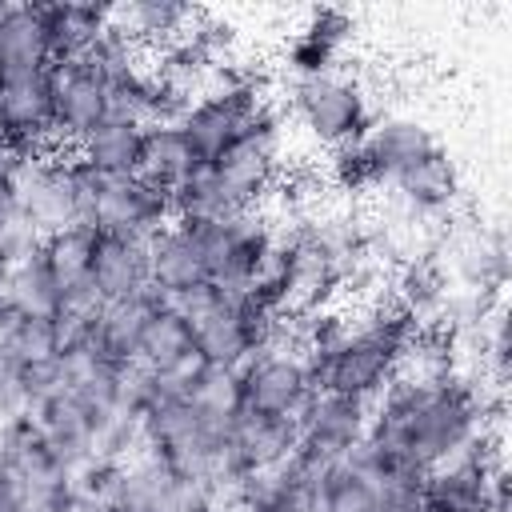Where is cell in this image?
Wrapping results in <instances>:
<instances>
[{
    "label": "cell",
    "mask_w": 512,
    "mask_h": 512,
    "mask_svg": "<svg viewBox=\"0 0 512 512\" xmlns=\"http://www.w3.org/2000/svg\"><path fill=\"white\" fill-rule=\"evenodd\" d=\"M212 172L240 212H256V204L272 196L280 180V112L268 100L252 108L244 132L212 160Z\"/></svg>",
    "instance_id": "6da1fadb"
},
{
    "label": "cell",
    "mask_w": 512,
    "mask_h": 512,
    "mask_svg": "<svg viewBox=\"0 0 512 512\" xmlns=\"http://www.w3.org/2000/svg\"><path fill=\"white\" fill-rule=\"evenodd\" d=\"M292 112L296 120L328 148H344L368 136L372 128V108L360 88V80L344 72H324V76H304L292 80Z\"/></svg>",
    "instance_id": "7a4b0ae2"
},
{
    "label": "cell",
    "mask_w": 512,
    "mask_h": 512,
    "mask_svg": "<svg viewBox=\"0 0 512 512\" xmlns=\"http://www.w3.org/2000/svg\"><path fill=\"white\" fill-rule=\"evenodd\" d=\"M0 136L36 156L68 152L56 140V68L0 76Z\"/></svg>",
    "instance_id": "3957f363"
},
{
    "label": "cell",
    "mask_w": 512,
    "mask_h": 512,
    "mask_svg": "<svg viewBox=\"0 0 512 512\" xmlns=\"http://www.w3.org/2000/svg\"><path fill=\"white\" fill-rule=\"evenodd\" d=\"M396 364H400V352L364 328H352V336L328 356L308 360L316 392H336V396L364 400V404H372L392 384Z\"/></svg>",
    "instance_id": "277c9868"
},
{
    "label": "cell",
    "mask_w": 512,
    "mask_h": 512,
    "mask_svg": "<svg viewBox=\"0 0 512 512\" xmlns=\"http://www.w3.org/2000/svg\"><path fill=\"white\" fill-rule=\"evenodd\" d=\"M16 204L20 220L44 240L60 228L80 224V200H76V168L72 152L40 156L16 176Z\"/></svg>",
    "instance_id": "5b68a950"
},
{
    "label": "cell",
    "mask_w": 512,
    "mask_h": 512,
    "mask_svg": "<svg viewBox=\"0 0 512 512\" xmlns=\"http://www.w3.org/2000/svg\"><path fill=\"white\" fill-rule=\"evenodd\" d=\"M240 372V400L244 412L264 416H300L304 404L316 396L312 368L300 352H256Z\"/></svg>",
    "instance_id": "8992f818"
},
{
    "label": "cell",
    "mask_w": 512,
    "mask_h": 512,
    "mask_svg": "<svg viewBox=\"0 0 512 512\" xmlns=\"http://www.w3.org/2000/svg\"><path fill=\"white\" fill-rule=\"evenodd\" d=\"M224 496L172 468L156 452H136L128 460V492H124V512H216Z\"/></svg>",
    "instance_id": "52a82bcc"
},
{
    "label": "cell",
    "mask_w": 512,
    "mask_h": 512,
    "mask_svg": "<svg viewBox=\"0 0 512 512\" xmlns=\"http://www.w3.org/2000/svg\"><path fill=\"white\" fill-rule=\"evenodd\" d=\"M164 224H172V196L144 184L140 176H104L96 208H92V232H112V236H136L148 240Z\"/></svg>",
    "instance_id": "ba28073f"
},
{
    "label": "cell",
    "mask_w": 512,
    "mask_h": 512,
    "mask_svg": "<svg viewBox=\"0 0 512 512\" xmlns=\"http://www.w3.org/2000/svg\"><path fill=\"white\" fill-rule=\"evenodd\" d=\"M368 424H372V404L336 392H316L296 416V448L316 452L328 464H340L368 436Z\"/></svg>",
    "instance_id": "9c48e42d"
},
{
    "label": "cell",
    "mask_w": 512,
    "mask_h": 512,
    "mask_svg": "<svg viewBox=\"0 0 512 512\" xmlns=\"http://www.w3.org/2000/svg\"><path fill=\"white\" fill-rule=\"evenodd\" d=\"M448 280H456L464 292H480L488 300H500V288L508 280V240L500 228L468 224L448 236V248L436 252Z\"/></svg>",
    "instance_id": "30bf717a"
},
{
    "label": "cell",
    "mask_w": 512,
    "mask_h": 512,
    "mask_svg": "<svg viewBox=\"0 0 512 512\" xmlns=\"http://www.w3.org/2000/svg\"><path fill=\"white\" fill-rule=\"evenodd\" d=\"M112 116L108 84L88 64H60L56 68V140L72 152L92 128Z\"/></svg>",
    "instance_id": "8fae6325"
},
{
    "label": "cell",
    "mask_w": 512,
    "mask_h": 512,
    "mask_svg": "<svg viewBox=\"0 0 512 512\" xmlns=\"http://www.w3.org/2000/svg\"><path fill=\"white\" fill-rule=\"evenodd\" d=\"M388 184L396 188V204L404 208V216L420 220V224L448 216L460 200V172L444 148H432L424 160H416L412 168H404Z\"/></svg>",
    "instance_id": "7c38bea8"
},
{
    "label": "cell",
    "mask_w": 512,
    "mask_h": 512,
    "mask_svg": "<svg viewBox=\"0 0 512 512\" xmlns=\"http://www.w3.org/2000/svg\"><path fill=\"white\" fill-rule=\"evenodd\" d=\"M168 300L148 284L144 292H132L124 300H108L100 320H96V332H92V348L112 360V364H132L140 356V344H144V332L152 324V316L164 308Z\"/></svg>",
    "instance_id": "4fadbf2b"
},
{
    "label": "cell",
    "mask_w": 512,
    "mask_h": 512,
    "mask_svg": "<svg viewBox=\"0 0 512 512\" xmlns=\"http://www.w3.org/2000/svg\"><path fill=\"white\" fill-rule=\"evenodd\" d=\"M32 416H36V424H40V432H44V440H48V448H52V456L60 460L64 472H72L76 464H84V460L92 456L96 420H100L104 412L88 408L72 388H64V392H56L52 400L36 404Z\"/></svg>",
    "instance_id": "5bb4252c"
},
{
    "label": "cell",
    "mask_w": 512,
    "mask_h": 512,
    "mask_svg": "<svg viewBox=\"0 0 512 512\" xmlns=\"http://www.w3.org/2000/svg\"><path fill=\"white\" fill-rule=\"evenodd\" d=\"M148 284L172 300L188 288H200L208 284V272H204V260H200V248L196 240L172 220L164 224L156 236H148Z\"/></svg>",
    "instance_id": "9a60e30c"
},
{
    "label": "cell",
    "mask_w": 512,
    "mask_h": 512,
    "mask_svg": "<svg viewBox=\"0 0 512 512\" xmlns=\"http://www.w3.org/2000/svg\"><path fill=\"white\" fill-rule=\"evenodd\" d=\"M92 288L104 300H124L148 288V240L96 232L92 244Z\"/></svg>",
    "instance_id": "2e32d148"
},
{
    "label": "cell",
    "mask_w": 512,
    "mask_h": 512,
    "mask_svg": "<svg viewBox=\"0 0 512 512\" xmlns=\"http://www.w3.org/2000/svg\"><path fill=\"white\" fill-rule=\"evenodd\" d=\"M52 68L40 4H0V76Z\"/></svg>",
    "instance_id": "e0dca14e"
},
{
    "label": "cell",
    "mask_w": 512,
    "mask_h": 512,
    "mask_svg": "<svg viewBox=\"0 0 512 512\" xmlns=\"http://www.w3.org/2000/svg\"><path fill=\"white\" fill-rule=\"evenodd\" d=\"M352 36V16L340 8H316L288 44V68L296 80L336 72V60Z\"/></svg>",
    "instance_id": "ac0fdd59"
},
{
    "label": "cell",
    "mask_w": 512,
    "mask_h": 512,
    "mask_svg": "<svg viewBox=\"0 0 512 512\" xmlns=\"http://www.w3.org/2000/svg\"><path fill=\"white\" fill-rule=\"evenodd\" d=\"M364 148L376 160L380 180L388 184L392 176H400L404 168H412L416 160H424L440 144L428 132V124H420L416 116H380V120H372V128L364 136Z\"/></svg>",
    "instance_id": "d6986e66"
},
{
    "label": "cell",
    "mask_w": 512,
    "mask_h": 512,
    "mask_svg": "<svg viewBox=\"0 0 512 512\" xmlns=\"http://www.w3.org/2000/svg\"><path fill=\"white\" fill-rule=\"evenodd\" d=\"M196 8L192 4H180V0H136V4H124V8H108V20L144 52H164L168 44H176L188 24H192Z\"/></svg>",
    "instance_id": "ffe728a7"
},
{
    "label": "cell",
    "mask_w": 512,
    "mask_h": 512,
    "mask_svg": "<svg viewBox=\"0 0 512 512\" xmlns=\"http://www.w3.org/2000/svg\"><path fill=\"white\" fill-rule=\"evenodd\" d=\"M200 168V156L192 152L188 136L180 124H156V128H144V140H140V160H136V176L160 192H176L192 172Z\"/></svg>",
    "instance_id": "44dd1931"
},
{
    "label": "cell",
    "mask_w": 512,
    "mask_h": 512,
    "mask_svg": "<svg viewBox=\"0 0 512 512\" xmlns=\"http://www.w3.org/2000/svg\"><path fill=\"white\" fill-rule=\"evenodd\" d=\"M0 464H4L24 488L68 476V472L60 468V460L52 456V448H48V440H44V432H40V424H36L32 412L12 416V420L0 424Z\"/></svg>",
    "instance_id": "7402d4cb"
},
{
    "label": "cell",
    "mask_w": 512,
    "mask_h": 512,
    "mask_svg": "<svg viewBox=\"0 0 512 512\" xmlns=\"http://www.w3.org/2000/svg\"><path fill=\"white\" fill-rule=\"evenodd\" d=\"M136 360H140L144 368H152L156 376H176V372L192 368L196 360H204V356L196 352V324H192L184 312H176L172 304H164V308L152 316Z\"/></svg>",
    "instance_id": "603a6c76"
},
{
    "label": "cell",
    "mask_w": 512,
    "mask_h": 512,
    "mask_svg": "<svg viewBox=\"0 0 512 512\" xmlns=\"http://www.w3.org/2000/svg\"><path fill=\"white\" fill-rule=\"evenodd\" d=\"M40 8L52 48V68L84 60V52L108 28V8H92V4H40Z\"/></svg>",
    "instance_id": "cb8c5ba5"
},
{
    "label": "cell",
    "mask_w": 512,
    "mask_h": 512,
    "mask_svg": "<svg viewBox=\"0 0 512 512\" xmlns=\"http://www.w3.org/2000/svg\"><path fill=\"white\" fill-rule=\"evenodd\" d=\"M140 140H144V128L108 116L100 128H92V132L72 148V156L84 160L92 172H100V176H108V180H112V176H136Z\"/></svg>",
    "instance_id": "d4e9b609"
},
{
    "label": "cell",
    "mask_w": 512,
    "mask_h": 512,
    "mask_svg": "<svg viewBox=\"0 0 512 512\" xmlns=\"http://www.w3.org/2000/svg\"><path fill=\"white\" fill-rule=\"evenodd\" d=\"M68 488L76 508L84 512H124V492H128V460H104L88 456L68 472Z\"/></svg>",
    "instance_id": "484cf974"
},
{
    "label": "cell",
    "mask_w": 512,
    "mask_h": 512,
    "mask_svg": "<svg viewBox=\"0 0 512 512\" xmlns=\"http://www.w3.org/2000/svg\"><path fill=\"white\" fill-rule=\"evenodd\" d=\"M448 288H452V280H448V272H444L440 256H436V252H416V256H408V260H404V268H400V276H396V292H392V296H396L404 308H412L424 324H432V316L440 312V304H444Z\"/></svg>",
    "instance_id": "4316f807"
},
{
    "label": "cell",
    "mask_w": 512,
    "mask_h": 512,
    "mask_svg": "<svg viewBox=\"0 0 512 512\" xmlns=\"http://www.w3.org/2000/svg\"><path fill=\"white\" fill-rule=\"evenodd\" d=\"M4 300L16 316H56L60 308V284L52 280L40 248L4 272Z\"/></svg>",
    "instance_id": "83f0119b"
},
{
    "label": "cell",
    "mask_w": 512,
    "mask_h": 512,
    "mask_svg": "<svg viewBox=\"0 0 512 512\" xmlns=\"http://www.w3.org/2000/svg\"><path fill=\"white\" fill-rule=\"evenodd\" d=\"M92 244H96V232L84 224L60 228V232L40 240V256H44L52 280L60 284V292L92 280Z\"/></svg>",
    "instance_id": "f1b7e54d"
},
{
    "label": "cell",
    "mask_w": 512,
    "mask_h": 512,
    "mask_svg": "<svg viewBox=\"0 0 512 512\" xmlns=\"http://www.w3.org/2000/svg\"><path fill=\"white\" fill-rule=\"evenodd\" d=\"M240 208L224 196L212 164H200L176 192H172V220H220V216H236Z\"/></svg>",
    "instance_id": "f546056e"
},
{
    "label": "cell",
    "mask_w": 512,
    "mask_h": 512,
    "mask_svg": "<svg viewBox=\"0 0 512 512\" xmlns=\"http://www.w3.org/2000/svg\"><path fill=\"white\" fill-rule=\"evenodd\" d=\"M380 508V492L376 484L356 472L352 464H336L324 480H320V492H316V512H376Z\"/></svg>",
    "instance_id": "4dcf8cb0"
},
{
    "label": "cell",
    "mask_w": 512,
    "mask_h": 512,
    "mask_svg": "<svg viewBox=\"0 0 512 512\" xmlns=\"http://www.w3.org/2000/svg\"><path fill=\"white\" fill-rule=\"evenodd\" d=\"M328 176L340 192H372V188H384L380 172H376V160L368 156L364 140L356 144H344V148H332V164H328Z\"/></svg>",
    "instance_id": "1f68e13d"
},
{
    "label": "cell",
    "mask_w": 512,
    "mask_h": 512,
    "mask_svg": "<svg viewBox=\"0 0 512 512\" xmlns=\"http://www.w3.org/2000/svg\"><path fill=\"white\" fill-rule=\"evenodd\" d=\"M16 360H44V356H56V332H52V316H16L12 324V336H8V348Z\"/></svg>",
    "instance_id": "d6a6232c"
},
{
    "label": "cell",
    "mask_w": 512,
    "mask_h": 512,
    "mask_svg": "<svg viewBox=\"0 0 512 512\" xmlns=\"http://www.w3.org/2000/svg\"><path fill=\"white\" fill-rule=\"evenodd\" d=\"M68 388V376H64V364L60 356H44V360H28L24 364V392H28V408L52 400L56 392Z\"/></svg>",
    "instance_id": "836d02e7"
},
{
    "label": "cell",
    "mask_w": 512,
    "mask_h": 512,
    "mask_svg": "<svg viewBox=\"0 0 512 512\" xmlns=\"http://www.w3.org/2000/svg\"><path fill=\"white\" fill-rule=\"evenodd\" d=\"M24 412H32L24 392V360H16L12 352H0V424Z\"/></svg>",
    "instance_id": "e575fe53"
},
{
    "label": "cell",
    "mask_w": 512,
    "mask_h": 512,
    "mask_svg": "<svg viewBox=\"0 0 512 512\" xmlns=\"http://www.w3.org/2000/svg\"><path fill=\"white\" fill-rule=\"evenodd\" d=\"M20 512H76V500H72L68 476H60V480H44V484L24 488Z\"/></svg>",
    "instance_id": "d590c367"
},
{
    "label": "cell",
    "mask_w": 512,
    "mask_h": 512,
    "mask_svg": "<svg viewBox=\"0 0 512 512\" xmlns=\"http://www.w3.org/2000/svg\"><path fill=\"white\" fill-rule=\"evenodd\" d=\"M20 220V204H16V180L0 172V232H8Z\"/></svg>",
    "instance_id": "8d00e7d4"
},
{
    "label": "cell",
    "mask_w": 512,
    "mask_h": 512,
    "mask_svg": "<svg viewBox=\"0 0 512 512\" xmlns=\"http://www.w3.org/2000/svg\"><path fill=\"white\" fill-rule=\"evenodd\" d=\"M20 500H24V484L0 464V512H20Z\"/></svg>",
    "instance_id": "74e56055"
},
{
    "label": "cell",
    "mask_w": 512,
    "mask_h": 512,
    "mask_svg": "<svg viewBox=\"0 0 512 512\" xmlns=\"http://www.w3.org/2000/svg\"><path fill=\"white\" fill-rule=\"evenodd\" d=\"M12 324H16V312L8 304H0V352L8 348V336H12Z\"/></svg>",
    "instance_id": "f35d334b"
},
{
    "label": "cell",
    "mask_w": 512,
    "mask_h": 512,
    "mask_svg": "<svg viewBox=\"0 0 512 512\" xmlns=\"http://www.w3.org/2000/svg\"><path fill=\"white\" fill-rule=\"evenodd\" d=\"M76 512H84V508H76Z\"/></svg>",
    "instance_id": "ab89813d"
},
{
    "label": "cell",
    "mask_w": 512,
    "mask_h": 512,
    "mask_svg": "<svg viewBox=\"0 0 512 512\" xmlns=\"http://www.w3.org/2000/svg\"><path fill=\"white\" fill-rule=\"evenodd\" d=\"M0 144H4V136H0Z\"/></svg>",
    "instance_id": "60d3db41"
}]
</instances>
